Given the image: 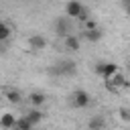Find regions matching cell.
Wrapping results in <instances>:
<instances>
[{
    "mask_svg": "<svg viewBox=\"0 0 130 130\" xmlns=\"http://www.w3.org/2000/svg\"><path fill=\"white\" fill-rule=\"evenodd\" d=\"M122 8H124V12L130 16V0H122Z\"/></svg>",
    "mask_w": 130,
    "mask_h": 130,
    "instance_id": "ac0fdd59",
    "label": "cell"
},
{
    "mask_svg": "<svg viewBox=\"0 0 130 130\" xmlns=\"http://www.w3.org/2000/svg\"><path fill=\"white\" fill-rule=\"evenodd\" d=\"M87 130H106V118L102 114H95L87 122Z\"/></svg>",
    "mask_w": 130,
    "mask_h": 130,
    "instance_id": "ba28073f",
    "label": "cell"
},
{
    "mask_svg": "<svg viewBox=\"0 0 130 130\" xmlns=\"http://www.w3.org/2000/svg\"><path fill=\"white\" fill-rule=\"evenodd\" d=\"M10 32H12V28H10L6 22H2V24H0V41H2V43H4V41H8Z\"/></svg>",
    "mask_w": 130,
    "mask_h": 130,
    "instance_id": "2e32d148",
    "label": "cell"
},
{
    "mask_svg": "<svg viewBox=\"0 0 130 130\" xmlns=\"http://www.w3.org/2000/svg\"><path fill=\"white\" fill-rule=\"evenodd\" d=\"M57 67H59L61 75H73V73L77 71V67H75V63H73V61H59V63H57Z\"/></svg>",
    "mask_w": 130,
    "mask_h": 130,
    "instance_id": "8fae6325",
    "label": "cell"
},
{
    "mask_svg": "<svg viewBox=\"0 0 130 130\" xmlns=\"http://www.w3.org/2000/svg\"><path fill=\"white\" fill-rule=\"evenodd\" d=\"M16 116L14 114H10V112H6V114H2V120H0V126L4 128V130H12L14 126H16Z\"/></svg>",
    "mask_w": 130,
    "mask_h": 130,
    "instance_id": "30bf717a",
    "label": "cell"
},
{
    "mask_svg": "<svg viewBox=\"0 0 130 130\" xmlns=\"http://www.w3.org/2000/svg\"><path fill=\"white\" fill-rule=\"evenodd\" d=\"M28 47L32 51H43L47 47V39L43 35H32V37H28Z\"/></svg>",
    "mask_w": 130,
    "mask_h": 130,
    "instance_id": "52a82bcc",
    "label": "cell"
},
{
    "mask_svg": "<svg viewBox=\"0 0 130 130\" xmlns=\"http://www.w3.org/2000/svg\"><path fill=\"white\" fill-rule=\"evenodd\" d=\"M16 128H18V130H32V128H35V124H32L26 116H20V118L16 120Z\"/></svg>",
    "mask_w": 130,
    "mask_h": 130,
    "instance_id": "9a60e30c",
    "label": "cell"
},
{
    "mask_svg": "<svg viewBox=\"0 0 130 130\" xmlns=\"http://www.w3.org/2000/svg\"><path fill=\"white\" fill-rule=\"evenodd\" d=\"M24 116H26V118H28V120H30V122H32L35 126H37V124H39V122L43 120V112H41L39 108H30V110H28V112H26Z\"/></svg>",
    "mask_w": 130,
    "mask_h": 130,
    "instance_id": "7c38bea8",
    "label": "cell"
},
{
    "mask_svg": "<svg viewBox=\"0 0 130 130\" xmlns=\"http://www.w3.org/2000/svg\"><path fill=\"white\" fill-rule=\"evenodd\" d=\"M67 18H69V16H61V18L55 22V32H57V37H61V39H65V37L71 35V24H69Z\"/></svg>",
    "mask_w": 130,
    "mask_h": 130,
    "instance_id": "277c9868",
    "label": "cell"
},
{
    "mask_svg": "<svg viewBox=\"0 0 130 130\" xmlns=\"http://www.w3.org/2000/svg\"><path fill=\"white\" fill-rule=\"evenodd\" d=\"M106 83H108V87H110V89H114V91H116V87H130V81H128L120 71H118L110 81H106Z\"/></svg>",
    "mask_w": 130,
    "mask_h": 130,
    "instance_id": "5b68a950",
    "label": "cell"
},
{
    "mask_svg": "<svg viewBox=\"0 0 130 130\" xmlns=\"http://www.w3.org/2000/svg\"><path fill=\"white\" fill-rule=\"evenodd\" d=\"M118 114H120V118H122L124 122H130V108H124V106H122V108L118 110Z\"/></svg>",
    "mask_w": 130,
    "mask_h": 130,
    "instance_id": "e0dca14e",
    "label": "cell"
},
{
    "mask_svg": "<svg viewBox=\"0 0 130 130\" xmlns=\"http://www.w3.org/2000/svg\"><path fill=\"white\" fill-rule=\"evenodd\" d=\"M89 28H98V24L93 20H85V30H89Z\"/></svg>",
    "mask_w": 130,
    "mask_h": 130,
    "instance_id": "d6986e66",
    "label": "cell"
},
{
    "mask_svg": "<svg viewBox=\"0 0 130 130\" xmlns=\"http://www.w3.org/2000/svg\"><path fill=\"white\" fill-rule=\"evenodd\" d=\"M28 102H30L32 108H39V106H43V104L47 102V95H45L43 91H30V93H28Z\"/></svg>",
    "mask_w": 130,
    "mask_h": 130,
    "instance_id": "9c48e42d",
    "label": "cell"
},
{
    "mask_svg": "<svg viewBox=\"0 0 130 130\" xmlns=\"http://www.w3.org/2000/svg\"><path fill=\"white\" fill-rule=\"evenodd\" d=\"M12 130H18V128H16V126H14V128H12Z\"/></svg>",
    "mask_w": 130,
    "mask_h": 130,
    "instance_id": "44dd1931",
    "label": "cell"
},
{
    "mask_svg": "<svg viewBox=\"0 0 130 130\" xmlns=\"http://www.w3.org/2000/svg\"><path fill=\"white\" fill-rule=\"evenodd\" d=\"M128 71H130V61H128Z\"/></svg>",
    "mask_w": 130,
    "mask_h": 130,
    "instance_id": "ffe728a7",
    "label": "cell"
},
{
    "mask_svg": "<svg viewBox=\"0 0 130 130\" xmlns=\"http://www.w3.org/2000/svg\"><path fill=\"white\" fill-rule=\"evenodd\" d=\"M63 47L67 49V51H81V39L79 37H75V35H69V37H65L63 39Z\"/></svg>",
    "mask_w": 130,
    "mask_h": 130,
    "instance_id": "8992f818",
    "label": "cell"
},
{
    "mask_svg": "<svg viewBox=\"0 0 130 130\" xmlns=\"http://www.w3.org/2000/svg\"><path fill=\"white\" fill-rule=\"evenodd\" d=\"M83 37L89 41V43H98L102 39V30L100 28H89V30H83Z\"/></svg>",
    "mask_w": 130,
    "mask_h": 130,
    "instance_id": "4fadbf2b",
    "label": "cell"
},
{
    "mask_svg": "<svg viewBox=\"0 0 130 130\" xmlns=\"http://www.w3.org/2000/svg\"><path fill=\"white\" fill-rule=\"evenodd\" d=\"M6 100L10 104H20L22 102V93L18 89H6Z\"/></svg>",
    "mask_w": 130,
    "mask_h": 130,
    "instance_id": "5bb4252c",
    "label": "cell"
},
{
    "mask_svg": "<svg viewBox=\"0 0 130 130\" xmlns=\"http://www.w3.org/2000/svg\"><path fill=\"white\" fill-rule=\"evenodd\" d=\"M95 73H98L104 81H110V79L118 73V65H116V63H95Z\"/></svg>",
    "mask_w": 130,
    "mask_h": 130,
    "instance_id": "6da1fadb",
    "label": "cell"
},
{
    "mask_svg": "<svg viewBox=\"0 0 130 130\" xmlns=\"http://www.w3.org/2000/svg\"><path fill=\"white\" fill-rule=\"evenodd\" d=\"M83 6H81V2L79 0H69L67 2V6H65V14L69 16V18H79L81 14H83Z\"/></svg>",
    "mask_w": 130,
    "mask_h": 130,
    "instance_id": "3957f363",
    "label": "cell"
},
{
    "mask_svg": "<svg viewBox=\"0 0 130 130\" xmlns=\"http://www.w3.org/2000/svg\"><path fill=\"white\" fill-rule=\"evenodd\" d=\"M71 104H73L75 108H87V106L91 104V95H89L85 89H75V91L71 93Z\"/></svg>",
    "mask_w": 130,
    "mask_h": 130,
    "instance_id": "7a4b0ae2",
    "label": "cell"
}]
</instances>
